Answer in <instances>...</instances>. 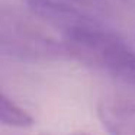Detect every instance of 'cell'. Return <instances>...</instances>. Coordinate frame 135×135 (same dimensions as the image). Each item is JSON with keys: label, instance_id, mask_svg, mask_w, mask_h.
<instances>
[{"label": "cell", "instance_id": "1", "mask_svg": "<svg viewBox=\"0 0 135 135\" xmlns=\"http://www.w3.org/2000/svg\"><path fill=\"white\" fill-rule=\"evenodd\" d=\"M70 60L135 86V51L118 33L84 15L61 35Z\"/></svg>", "mask_w": 135, "mask_h": 135}, {"label": "cell", "instance_id": "2", "mask_svg": "<svg viewBox=\"0 0 135 135\" xmlns=\"http://www.w3.org/2000/svg\"><path fill=\"white\" fill-rule=\"evenodd\" d=\"M36 16L15 9L0 12V50L6 57L22 61H47L70 58L61 36Z\"/></svg>", "mask_w": 135, "mask_h": 135}, {"label": "cell", "instance_id": "3", "mask_svg": "<svg viewBox=\"0 0 135 135\" xmlns=\"http://www.w3.org/2000/svg\"><path fill=\"white\" fill-rule=\"evenodd\" d=\"M97 118L109 135H135V93L110 91L96 106Z\"/></svg>", "mask_w": 135, "mask_h": 135}, {"label": "cell", "instance_id": "4", "mask_svg": "<svg viewBox=\"0 0 135 135\" xmlns=\"http://www.w3.org/2000/svg\"><path fill=\"white\" fill-rule=\"evenodd\" d=\"M0 120L3 125L12 126V128H28L33 125V118L13 99H10L6 93H2Z\"/></svg>", "mask_w": 135, "mask_h": 135}, {"label": "cell", "instance_id": "5", "mask_svg": "<svg viewBox=\"0 0 135 135\" xmlns=\"http://www.w3.org/2000/svg\"><path fill=\"white\" fill-rule=\"evenodd\" d=\"M64 2H70V3H74L77 6H84V7L96 6L99 3V0H64Z\"/></svg>", "mask_w": 135, "mask_h": 135}, {"label": "cell", "instance_id": "6", "mask_svg": "<svg viewBox=\"0 0 135 135\" xmlns=\"http://www.w3.org/2000/svg\"><path fill=\"white\" fill-rule=\"evenodd\" d=\"M71 135H87V134H83L81 132V134H71Z\"/></svg>", "mask_w": 135, "mask_h": 135}]
</instances>
